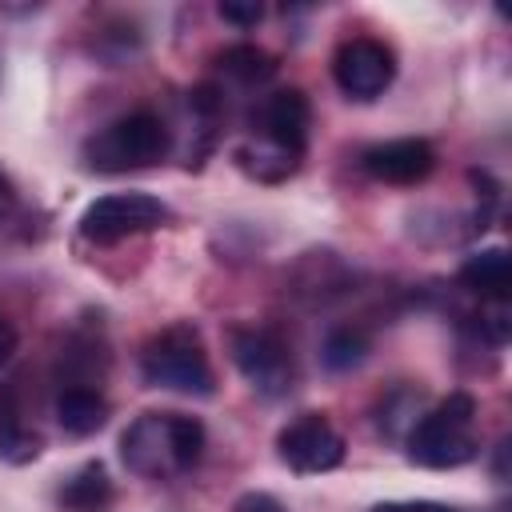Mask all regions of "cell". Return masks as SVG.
<instances>
[{
	"mask_svg": "<svg viewBox=\"0 0 512 512\" xmlns=\"http://www.w3.org/2000/svg\"><path fill=\"white\" fill-rule=\"evenodd\" d=\"M276 456L300 476H320L344 460V436L324 412H304L276 432Z\"/></svg>",
	"mask_w": 512,
	"mask_h": 512,
	"instance_id": "cell-8",
	"label": "cell"
},
{
	"mask_svg": "<svg viewBox=\"0 0 512 512\" xmlns=\"http://www.w3.org/2000/svg\"><path fill=\"white\" fill-rule=\"evenodd\" d=\"M332 80L348 100H376L396 80V52L376 36H352L332 56Z\"/></svg>",
	"mask_w": 512,
	"mask_h": 512,
	"instance_id": "cell-7",
	"label": "cell"
},
{
	"mask_svg": "<svg viewBox=\"0 0 512 512\" xmlns=\"http://www.w3.org/2000/svg\"><path fill=\"white\" fill-rule=\"evenodd\" d=\"M368 336L360 332V328H352V324H340V328H332L328 336H324V344H320V360H324V368H332V372H348V368H360L364 360H368Z\"/></svg>",
	"mask_w": 512,
	"mask_h": 512,
	"instance_id": "cell-16",
	"label": "cell"
},
{
	"mask_svg": "<svg viewBox=\"0 0 512 512\" xmlns=\"http://www.w3.org/2000/svg\"><path fill=\"white\" fill-rule=\"evenodd\" d=\"M228 356L260 396H284L296 380L288 340L264 324H236L228 332Z\"/></svg>",
	"mask_w": 512,
	"mask_h": 512,
	"instance_id": "cell-5",
	"label": "cell"
},
{
	"mask_svg": "<svg viewBox=\"0 0 512 512\" xmlns=\"http://www.w3.org/2000/svg\"><path fill=\"white\" fill-rule=\"evenodd\" d=\"M456 276H460V284H464L468 292H476L480 300H492V304H504L508 292H512V260H508V252H504L500 244L472 252V256L460 264Z\"/></svg>",
	"mask_w": 512,
	"mask_h": 512,
	"instance_id": "cell-11",
	"label": "cell"
},
{
	"mask_svg": "<svg viewBox=\"0 0 512 512\" xmlns=\"http://www.w3.org/2000/svg\"><path fill=\"white\" fill-rule=\"evenodd\" d=\"M172 148V136H168V124L140 108V112H128L112 124H104L100 132H92L80 148L84 156V168L92 172H132V168H152L168 156Z\"/></svg>",
	"mask_w": 512,
	"mask_h": 512,
	"instance_id": "cell-4",
	"label": "cell"
},
{
	"mask_svg": "<svg viewBox=\"0 0 512 512\" xmlns=\"http://www.w3.org/2000/svg\"><path fill=\"white\" fill-rule=\"evenodd\" d=\"M360 164H364V172H368L372 180L408 188V184H420V180L432 176V168H436V148H432L428 140H420V136H400V140H384V144L364 148Z\"/></svg>",
	"mask_w": 512,
	"mask_h": 512,
	"instance_id": "cell-9",
	"label": "cell"
},
{
	"mask_svg": "<svg viewBox=\"0 0 512 512\" xmlns=\"http://www.w3.org/2000/svg\"><path fill=\"white\" fill-rule=\"evenodd\" d=\"M220 72L240 80V84H264L276 76V56L264 52L260 44H228L220 56H216Z\"/></svg>",
	"mask_w": 512,
	"mask_h": 512,
	"instance_id": "cell-15",
	"label": "cell"
},
{
	"mask_svg": "<svg viewBox=\"0 0 512 512\" xmlns=\"http://www.w3.org/2000/svg\"><path fill=\"white\" fill-rule=\"evenodd\" d=\"M40 456V436L24 424L12 388H0V460L4 464H32Z\"/></svg>",
	"mask_w": 512,
	"mask_h": 512,
	"instance_id": "cell-14",
	"label": "cell"
},
{
	"mask_svg": "<svg viewBox=\"0 0 512 512\" xmlns=\"http://www.w3.org/2000/svg\"><path fill=\"white\" fill-rule=\"evenodd\" d=\"M172 220L168 204L148 192H112L92 200L80 212V236L92 244H116L124 236H140L152 228H164Z\"/></svg>",
	"mask_w": 512,
	"mask_h": 512,
	"instance_id": "cell-6",
	"label": "cell"
},
{
	"mask_svg": "<svg viewBox=\"0 0 512 512\" xmlns=\"http://www.w3.org/2000/svg\"><path fill=\"white\" fill-rule=\"evenodd\" d=\"M260 128H264V144L288 152L300 160L304 144H308V128H312V104L300 88H280L264 100L260 108Z\"/></svg>",
	"mask_w": 512,
	"mask_h": 512,
	"instance_id": "cell-10",
	"label": "cell"
},
{
	"mask_svg": "<svg viewBox=\"0 0 512 512\" xmlns=\"http://www.w3.org/2000/svg\"><path fill=\"white\" fill-rule=\"evenodd\" d=\"M232 512H284V504L272 492H244V496H236Z\"/></svg>",
	"mask_w": 512,
	"mask_h": 512,
	"instance_id": "cell-18",
	"label": "cell"
},
{
	"mask_svg": "<svg viewBox=\"0 0 512 512\" xmlns=\"http://www.w3.org/2000/svg\"><path fill=\"white\" fill-rule=\"evenodd\" d=\"M476 452V400L468 392L444 396L408 428V460L420 468H460Z\"/></svg>",
	"mask_w": 512,
	"mask_h": 512,
	"instance_id": "cell-2",
	"label": "cell"
},
{
	"mask_svg": "<svg viewBox=\"0 0 512 512\" xmlns=\"http://www.w3.org/2000/svg\"><path fill=\"white\" fill-rule=\"evenodd\" d=\"M112 476L100 460H88L80 464L72 476H64L60 492H56V504L60 512H108L112 504Z\"/></svg>",
	"mask_w": 512,
	"mask_h": 512,
	"instance_id": "cell-12",
	"label": "cell"
},
{
	"mask_svg": "<svg viewBox=\"0 0 512 512\" xmlns=\"http://www.w3.org/2000/svg\"><path fill=\"white\" fill-rule=\"evenodd\" d=\"M56 424L68 436H92L108 424V400L100 396V388H60Z\"/></svg>",
	"mask_w": 512,
	"mask_h": 512,
	"instance_id": "cell-13",
	"label": "cell"
},
{
	"mask_svg": "<svg viewBox=\"0 0 512 512\" xmlns=\"http://www.w3.org/2000/svg\"><path fill=\"white\" fill-rule=\"evenodd\" d=\"M216 12H220V20H228L236 28H256L264 20V4H256V0H224Z\"/></svg>",
	"mask_w": 512,
	"mask_h": 512,
	"instance_id": "cell-17",
	"label": "cell"
},
{
	"mask_svg": "<svg viewBox=\"0 0 512 512\" xmlns=\"http://www.w3.org/2000/svg\"><path fill=\"white\" fill-rule=\"evenodd\" d=\"M372 512H452V508L432 504V500H416V504H376Z\"/></svg>",
	"mask_w": 512,
	"mask_h": 512,
	"instance_id": "cell-20",
	"label": "cell"
},
{
	"mask_svg": "<svg viewBox=\"0 0 512 512\" xmlns=\"http://www.w3.org/2000/svg\"><path fill=\"white\" fill-rule=\"evenodd\" d=\"M16 348H20V332H16V324L8 316H0V368L16 356Z\"/></svg>",
	"mask_w": 512,
	"mask_h": 512,
	"instance_id": "cell-19",
	"label": "cell"
},
{
	"mask_svg": "<svg viewBox=\"0 0 512 512\" xmlns=\"http://www.w3.org/2000/svg\"><path fill=\"white\" fill-rule=\"evenodd\" d=\"M204 424L184 412H140L120 436V460L144 480H176L204 456Z\"/></svg>",
	"mask_w": 512,
	"mask_h": 512,
	"instance_id": "cell-1",
	"label": "cell"
},
{
	"mask_svg": "<svg viewBox=\"0 0 512 512\" xmlns=\"http://www.w3.org/2000/svg\"><path fill=\"white\" fill-rule=\"evenodd\" d=\"M12 208H16V184L8 180V172L0 168V220H8L12 216Z\"/></svg>",
	"mask_w": 512,
	"mask_h": 512,
	"instance_id": "cell-21",
	"label": "cell"
},
{
	"mask_svg": "<svg viewBox=\"0 0 512 512\" xmlns=\"http://www.w3.org/2000/svg\"><path fill=\"white\" fill-rule=\"evenodd\" d=\"M140 376L148 388H164V392H180V396H212L216 392V372L204 352V340L188 324L164 328L140 348Z\"/></svg>",
	"mask_w": 512,
	"mask_h": 512,
	"instance_id": "cell-3",
	"label": "cell"
}]
</instances>
